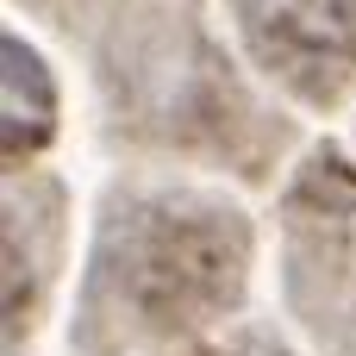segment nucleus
Masks as SVG:
<instances>
[{
    "label": "nucleus",
    "instance_id": "nucleus-1",
    "mask_svg": "<svg viewBox=\"0 0 356 356\" xmlns=\"http://www.w3.org/2000/svg\"><path fill=\"white\" fill-rule=\"evenodd\" d=\"M244 275V225L219 200L194 194H144L106 213V244L94 269V300L113 294L138 332H181L219 313Z\"/></svg>",
    "mask_w": 356,
    "mask_h": 356
},
{
    "label": "nucleus",
    "instance_id": "nucleus-2",
    "mask_svg": "<svg viewBox=\"0 0 356 356\" xmlns=\"http://www.w3.org/2000/svg\"><path fill=\"white\" fill-rule=\"evenodd\" d=\"M244 50L307 106H338L356 81V0H225Z\"/></svg>",
    "mask_w": 356,
    "mask_h": 356
},
{
    "label": "nucleus",
    "instance_id": "nucleus-3",
    "mask_svg": "<svg viewBox=\"0 0 356 356\" xmlns=\"http://www.w3.org/2000/svg\"><path fill=\"white\" fill-rule=\"evenodd\" d=\"M50 106H56V94H50L38 50L6 38V156H31L50 138Z\"/></svg>",
    "mask_w": 356,
    "mask_h": 356
},
{
    "label": "nucleus",
    "instance_id": "nucleus-4",
    "mask_svg": "<svg viewBox=\"0 0 356 356\" xmlns=\"http://www.w3.org/2000/svg\"><path fill=\"white\" fill-rule=\"evenodd\" d=\"M338 338H344V356H356V275L344 288V319H338Z\"/></svg>",
    "mask_w": 356,
    "mask_h": 356
}]
</instances>
